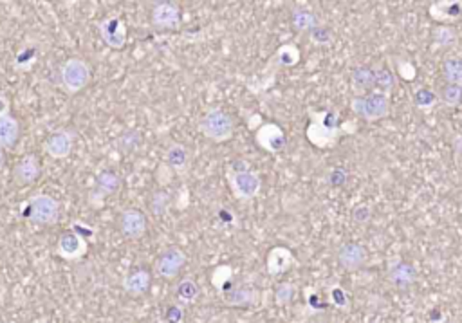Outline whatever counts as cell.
Here are the masks:
<instances>
[{
	"instance_id": "6da1fadb",
	"label": "cell",
	"mask_w": 462,
	"mask_h": 323,
	"mask_svg": "<svg viewBox=\"0 0 462 323\" xmlns=\"http://www.w3.org/2000/svg\"><path fill=\"white\" fill-rule=\"evenodd\" d=\"M22 217L37 226H55L60 220V202L47 193H34L18 206Z\"/></svg>"
},
{
	"instance_id": "7a4b0ae2",
	"label": "cell",
	"mask_w": 462,
	"mask_h": 323,
	"mask_svg": "<svg viewBox=\"0 0 462 323\" xmlns=\"http://www.w3.org/2000/svg\"><path fill=\"white\" fill-rule=\"evenodd\" d=\"M93 80L91 63L84 58H69L60 67V87L67 96L80 94Z\"/></svg>"
},
{
	"instance_id": "3957f363",
	"label": "cell",
	"mask_w": 462,
	"mask_h": 323,
	"mask_svg": "<svg viewBox=\"0 0 462 323\" xmlns=\"http://www.w3.org/2000/svg\"><path fill=\"white\" fill-rule=\"evenodd\" d=\"M199 131L213 143H226L233 138L235 123L224 109H210L199 121Z\"/></svg>"
},
{
	"instance_id": "277c9868",
	"label": "cell",
	"mask_w": 462,
	"mask_h": 323,
	"mask_svg": "<svg viewBox=\"0 0 462 323\" xmlns=\"http://www.w3.org/2000/svg\"><path fill=\"white\" fill-rule=\"evenodd\" d=\"M350 109L365 121H378V119L387 118L390 112V100H388V94L374 91V93L352 98Z\"/></svg>"
},
{
	"instance_id": "5b68a950",
	"label": "cell",
	"mask_w": 462,
	"mask_h": 323,
	"mask_svg": "<svg viewBox=\"0 0 462 323\" xmlns=\"http://www.w3.org/2000/svg\"><path fill=\"white\" fill-rule=\"evenodd\" d=\"M338 126H340V119H338L336 112L332 110H322V112L312 116V123L307 128V136L312 143L318 147H325V145L332 143L334 134H336Z\"/></svg>"
},
{
	"instance_id": "8992f818",
	"label": "cell",
	"mask_w": 462,
	"mask_h": 323,
	"mask_svg": "<svg viewBox=\"0 0 462 323\" xmlns=\"http://www.w3.org/2000/svg\"><path fill=\"white\" fill-rule=\"evenodd\" d=\"M88 251V240L78 230L63 231L56 240V255L67 262L81 261Z\"/></svg>"
},
{
	"instance_id": "52a82bcc",
	"label": "cell",
	"mask_w": 462,
	"mask_h": 323,
	"mask_svg": "<svg viewBox=\"0 0 462 323\" xmlns=\"http://www.w3.org/2000/svg\"><path fill=\"white\" fill-rule=\"evenodd\" d=\"M123 188V179L119 173L112 172V170H101L96 176V183H94V190L91 192V199L88 202L93 206H103L107 197L118 195Z\"/></svg>"
},
{
	"instance_id": "ba28073f",
	"label": "cell",
	"mask_w": 462,
	"mask_h": 323,
	"mask_svg": "<svg viewBox=\"0 0 462 323\" xmlns=\"http://www.w3.org/2000/svg\"><path fill=\"white\" fill-rule=\"evenodd\" d=\"M186 265V255L179 248L164 249L154 262V273L164 280H172L181 273V269Z\"/></svg>"
},
{
	"instance_id": "9c48e42d",
	"label": "cell",
	"mask_w": 462,
	"mask_h": 323,
	"mask_svg": "<svg viewBox=\"0 0 462 323\" xmlns=\"http://www.w3.org/2000/svg\"><path fill=\"white\" fill-rule=\"evenodd\" d=\"M152 25L161 31H173L181 25V9L172 0H161L152 8Z\"/></svg>"
},
{
	"instance_id": "30bf717a",
	"label": "cell",
	"mask_w": 462,
	"mask_h": 323,
	"mask_svg": "<svg viewBox=\"0 0 462 323\" xmlns=\"http://www.w3.org/2000/svg\"><path fill=\"white\" fill-rule=\"evenodd\" d=\"M118 228L121 235L128 240H139L147 233L148 220L147 215L138 208H126L118 218Z\"/></svg>"
},
{
	"instance_id": "8fae6325",
	"label": "cell",
	"mask_w": 462,
	"mask_h": 323,
	"mask_svg": "<svg viewBox=\"0 0 462 323\" xmlns=\"http://www.w3.org/2000/svg\"><path fill=\"white\" fill-rule=\"evenodd\" d=\"M74 132L69 131V128H60L44 141V150L53 159H67L74 150Z\"/></svg>"
},
{
	"instance_id": "7c38bea8",
	"label": "cell",
	"mask_w": 462,
	"mask_h": 323,
	"mask_svg": "<svg viewBox=\"0 0 462 323\" xmlns=\"http://www.w3.org/2000/svg\"><path fill=\"white\" fill-rule=\"evenodd\" d=\"M230 180H231V188H233V193L239 195L240 199H246V201H248V199L256 197L258 192H260L262 180L255 172H251V168H248V170H242V172H231Z\"/></svg>"
},
{
	"instance_id": "4fadbf2b",
	"label": "cell",
	"mask_w": 462,
	"mask_h": 323,
	"mask_svg": "<svg viewBox=\"0 0 462 323\" xmlns=\"http://www.w3.org/2000/svg\"><path fill=\"white\" fill-rule=\"evenodd\" d=\"M367 258H369V251L365 249V246L357 242L343 244L336 253V261L340 268H343L349 273L359 271L367 264Z\"/></svg>"
},
{
	"instance_id": "5bb4252c",
	"label": "cell",
	"mask_w": 462,
	"mask_h": 323,
	"mask_svg": "<svg viewBox=\"0 0 462 323\" xmlns=\"http://www.w3.org/2000/svg\"><path fill=\"white\" fill-rule=\"evenodd\" d=\"M98 29L110 49L119 51L126 46V25L119 17H107L100 22Z\"/></svg>"
},
{
	"instance_id": "9a60e30c",
	"label": "cell",
	"mask_w": 462,
	"mask_h": 323,
	"mask_svg": "<svg viewBox=\"0 0 462 323\" xmlns=\"http://www.w3.org/2000/svg\"><path fill=\"white\" fill-rule=\"evenodd\" d=\"M388 282L397 291H408L417 282L416 265L407 261H392L388 264Z\"/></svg>"
},
{
	"instance_id": "2e32d148",
	"label": "cell",
	"mask_w": 462,
	"mask_h": 323,
	"mask_svg": "<svg viewBox=\"0 0 462 323\" xmlns=\"http://www.w3.org/2000/svg\"><path fill=\"white\" fill-rule=\"evenodd\" d=\"M42 173V164H40V159L34 154H27V156L22 157L15 168H13V180H15V185L18 186H29L33 185L34 180L40 177Z\"/></svg>"
},
{
	"instance_id": "e0dca14e",
	"label": "cell",
	"mask_w": 462,
	"mask_h": 323,
	"mask_svg": "<svg viewBox=\"0 0 462 323\" xmlns=\"http://www.w3.org/2000/svg\"><path fill=\"white\" fill-rule=\"evenodd\" d=\"M123 291L131 296H143L148 293L152 286V275L148 269L138 268L131 273H126L125 278L121 282Z\"/></svg>"
},
{
	"instance_id": "ac0fdd59",
	"label": "cell",
	"mask_w": 462,
	"mask_h": 323,
	"mask_svg": "<svg viewBox=\"0 0 462 323\" xmlns=\"http://www.w3.org/2000/svg\"><path fill=\"white\" fill-rule=\"evenodd\" d=\"M256 141H258L262 148H265L268 152H273V154L284 150V147H286V136L280 131V126H277L275 123L262 125L258 132H256Z\"/></svg>"
},
{
	"instance_id": "d6986e66",
	"label": "cell",
	"mask_w": 462,
	"mask_h": 323,
	"mask_svg": "<svg viewBox=\"0 0 462 323\" xmlns=\"http://www.w3.org/2000/svg\"><path fill=\"white\" fill-rule=\"evenodd\" d=\"M293 264H294V256L293 253H291V249L278 246V248H273L269 251L268 273L271 275V277H280V275L286 273L287 269H289Z\"/></svg>"
},
{
	"instance_id": "ffe728a7",
	"label": "cell",
	"mask_w": 462,
	"mask_h": 323,
	"mask_svg": "<svg viewBox=\"0 0 462 323\" xmlns=\"http://www.w3.org/2000/svg\"><path fill=\"white\" fill-rule=\"evenodd\" d=\"M20 138V121L11 112L0 118V147L6 150L15 148Z\"/></svg>"
},
{
	"instance_id": "44dd1931",
	"label": "cell",
	"mask_w": 462,
	"mask_h": 323,
	"mask_svg": "<svg viewBox=\"0 0 462 323\" xmlns=\"http://www.w3.org/2000/svg\"><path fill=\"white\" fill-rule=\"evenodd\" d=\"M223 302L230 307H251L258 300V291L249 287H231L223 294Z\"/></svg>"
},
{
	"instance_id": "7402d4cb",
	"label": "cell",
	"mask_w": 462,
	"mask_h": 323,
	"mask_svg": "<svg viewBox=\"0 0 462 323\" xmlns=\"http://www.w3.org/2000/svg\"><path fill=\"white\" fill-rule=\"evenodd\" d=\"M164 159L172 170L176 172H185L190 163V152L185 145L181 143H172L166 152H164Z\"/></svg>"
},
{
	"instance_id": "603a6c76",
	"label": "cell",
	"mask_w": 462,
	"mask_h": 323,
	"mask_svg": "<svg viewBox=\"0 0 462 323\" xmlns=\"http://www.w3.org/2000/svg\"><path fill=\"white\" fill-rule=\"evenodd\" d=\"M374 80H376V71L374 69L367 67H357L354 69L352 76H350V81H352V88L357 94H367L374 88Z\"/></svg>"
},
{
	"instance_id": "cb8c5ba5",
	"label": "cell",
	"mask_w": 462,
	"mask_h": 323,
	"mask_svg": "<svg viewBox=\"0 0 462 323\" xmlns=\"http://www.w3.org/2000/svg\"><path fill=\"white\" fill-rule=\"evenodd\" d=\"M432 40L433 46L439 47V49H450L457 44L458 33L451 27V25H435L432 31Z\"/></svg>"
},
{
	"instance_id": "d4e9b609",
	"label": "cell",
	"mask_w": 462,
	"mask_h": 323,
	"mask_svg": "<svg viewBox=\"0 0 462 323\" xmlns=\"http://www.w3.org/2000/svg\"><path fill=\"white\" fill-rule=\"evenodd\" d=\"M199 294H201V289H199V284L194 278H183L176 287V296L183 305L194 303L199 298Z\"/></svg>"
},
{
	"instance_id": "484cf974",
	"label": "cell",
	"mask_w": 462,
	"mask_h": 323,
	"mask_svg": "<svg viewBox=\"0 0 462 323\" xmlns=\"http://www.w3.org/2000/svg\"><path fill=\"white\" fill-rule=\"evenodd\" d=\"M442 76L448 84L462 87V56H450L444 60L442 65Z\"/></svg>"
},
{
	"instance_id": "4316f807",
	"label": "cell",
	"mask_w": 462,
	"mask_h": 323,
	"mask_svg": "<svg viewBox=\"0 0 462 323\" xmlns=\"http://www.w3.org/2000/svg\"><path fill=\"white\" fill-rule=\"evenodd\" d=\"M291 20H293L294 29L300 31V33H309L312 27L318 25V20H316L315 13L309 11V9H303V8L294 9Z\"/></svg>"
},
{
	"instance_id": "83f0119b",
	"label": "cell",
	"mask_w": 462,
	"mask_h": 323,
	"mask_svg": "<svg viewBox=\"0 0 462 323\" xmlns=\"http://www.w3.org/2000/svg\"><path fill=\"white\" fill-rule=\"evenodd\" d=\"M275 58L280 67H293L300 62V49L294 46H284L277 51Z\"/></svg>"
},
{
	"instance_id": "f1b7e54d",
	"label": "cell",
	"mask_w": 462,
	"mask_h": 323,
	"mask_svg": "<svg viewBox=\"0 0 462 323\" xmlns=\"http://www.w3.org/2000/svg\"><path fill=\"white\" fill-rule=\"evenodd\" d=\"M412 98H414V105H416L417 109H421V110L432 109V107L439 101L437 94L433 93L432 88H426V87L417 88Z\"/></svg>"
},
{
	"instance_id": "f546056e",
	"label": "cell",
	"mask_w": 462,
	"mask_h": 323,
	"mask_svg": "<svg viewBox=\"0 0 462 323\" xmlns=\"http://www.w3.org/2000/svg\"><path fill=\"white\" fill-rule=\"evenodd\" d=\"M439 100H441L446 107H458L462 103V87L454 84L444 85Z\"/></svg>"
},
{
	"instance_id": "4dcf8cb0",
	"label": "cell",
	"mask_w": 462,
	"mask_h": 323,
	"mask_svg": "<svg viewBox=\"0 0 462 323\" xmlns=\"http://www.w3.org/2000/svg\"><path fill=\"white\" fill-rule=\"evenodd\" d=\"M395 85V76L392 74L388 69H379L376 71V80H374V91L388 94Z\"/></svg>"
},
{
	"instance_id": "1f68e13d",
	"label": "cell",
	"mask_w": 462,
	"mask_h": 323,
	"mask_svg": "<svg viewBox=\"0 0 462 323\" xmlns=\"http://www.w3.org/2000/svg\"><path fill=\"white\" fill-rule=\"evenodd\" d=\"M329 298H331L332 305L338 307L340 311H347V309H349V305H350L349 294H347V291H345L341 286L332 287L331 293H329Z\"/></svg>"
},
{
	"instance_id": "d6a6232c",
	"label": "cell",
	"mask_w": 462,
	"mask_h": 323,
	"mask_svg": "<svg viewBox=\"0 0 462 323\" xmlns=\"http://www.w3.org/2000/svg\"><path fill=\"white\" fill-rule=\"evenodd\" d=\"M211 282H213V286L217 287V291H220L223 293L224 291V286H227V291L231 289V271L230 268H224V265H220V268H217L213 271V277H211ZM226 291V293H227Z\"/></svg>"
},
{
	"instance_id": "836d02e7",
	"label": "cell",
	"mask_w": 462,
	"mask_h": 323,
	"mask_svg": "<svg viewBox=\"0 0 462 323\" xmlns=\"http://www.w3.org/2000/svg\"><path fill=\"white\" fill-rule=\"evenodd\" d=\"M170 204V195L166 192H156L154 193V197H152L150 208L152 211L156 215H163L164 211L169 210Z\"/></svg>"
},
{
	"instance_id": "e575fe53",
	"label": "cell",
	"mask_w": 462,
	"mask_h": 323,
	"mask_svg": "<svg viewBox=\"0 0 462 323\" xmlns=\"http://www.w3.org/2000/svg\"><path fill=\"white\" fill-rule=\"evenodd\" d=\"M309 34H311L312 44H316V46H327V44H331L332 40L331 31H329L327 27H322V25L312 27V29L309 31Z\"/></svg>"
},
{
	"instance_id": "d590c367",
	"label": "cell",
	"mask_w": 462,
	"mask_h": 323,
	"mask_svg": "<svg viewBox=\"0 0 462 323\" xmlns=\"http://www.w3.org/2000/svg\"><path fill=\"white\" fill-rule=\"evenodd\" d=\"M294 287L291 284H280L275 291V300H277L278 305H287V303L293 300Z\"/></svg>"
},
{
	"instance_id": "8d00e7d4",
	"label": "cell",
	"mask_w": 462,
	"mask_h": 323,
	"mask_svg": "<svg viewBox=\"0 0 462 323\" xmlns=\"http://www.w3.org/2000/svg\"><path fill=\"white\" fill-rule=\"evenodd\" d=\"M347 179H349V173H347L345 168H332L331 172L327 173V183L331 186H334V188L343 186L345 183H347Z\"/></svg>"
},
{
	"instance_id": "74e56055",
	"label": "cell",
	"mask_w": 462,
	"mask_h": 323,
	"mask_svg": "<svg viewBox=\"0 0 462 323\" xmlns=\"http://www.w3.org/2000/svg\"><path fill=\"white\" fill-rule=\"evenodd\" d=\"M372 218V208L369 204H357L352 210V220L356 224H367Z\"/></svg>"
},
{
	"instance_id": "f35d334b",
	"label": "cell",
	"mask_w": 462,
	"mask_h": 323,
	"mask_svg": "<svg viewBox=\"0 0 462 323\" xmlns=\"http://www.w3.org/2000/svg\"><path fill=\"white\" fill-rule=\"evenodd\" d=\"M164 318L173 323L185 322V307H183L181 303H173V305H170L169 309H166V316H164Z\"/></svg>"
},
{
	"instance_id": "ab89813d",
	"label": "cell",
	"mask_w": 462,
	"mask_h": 323,
	"mask_svg": "<svg viewBox=\"0 0 462 323\" xmlns=\"http://www.w3.org/2000/svg\"><path fill=\"white\" fill-rule=\"evenodd\" d=\"M11 112V98L6 93H0V118Z\"/></svg>"
},
{
	"instance_id": "60d3db41",
	"label": "cell",
	"mask_w": 462,
	"mask_h": 323,
	"mask_svg": "<svg viewBox=\"0 0 462 323\" xmlns=\"http://www.w3.org/2000/svg\"><path fill=\"white\" fill-rule=\"evenodd\" d=\"M4 164H6V148L0 147V170L4 168Z\"/></svg>"
},
{
	"instance_id": "b9f144b4",
	"label": "cell",
	"mask_w": 462,
	"mask_h": 323,
	"mask_svg": "<svg viewBox=\"0 0 462 323\" xmlns=\"http://www.w3.org/2000/svg\"><path fill=\"white\" fill-rule=\"evenodd\" d=\"M455 148H457V154H462V136L455 141Z\"/></svg>"
}]
</instances>
